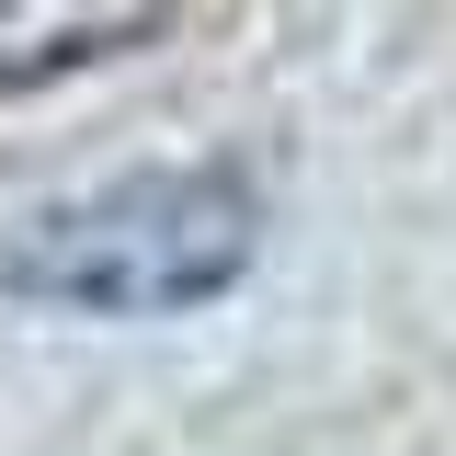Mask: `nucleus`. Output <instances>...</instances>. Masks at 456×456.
Masks as SVG:
<instances>
[{
	"label": "nucleus",
	"instance_id": "2",
	"mask_svg": "<svg viewBox=\"0 0 456 456\" xmlns=\"http://www.w3.org/2000/svg\"><path fill=\"white\" fill-rule=\"evenodd\" d=\"M171 0H0V92L12 80H57L80 57H114L160 23Z\"/></svg>",
	"mask_w": 456,
	"mask_h": 456
},
{
	"label": "nucleus",
	"instance_id": "1",
	"mask_svg": "<svg viewBox=\"0 0 456 456\" xmlns=\"http://www.w3.org/2000/svg\"><path fill=\"white\" fill-rule=\"evenodd\" d=\"M251 263V194L240 171H126L103 194L57 206L12 240V285L92 308V320H160L206 308Z\"/></svg>",
	"mask_w": 456,
	"mask_h": 456
}]
</instances>
